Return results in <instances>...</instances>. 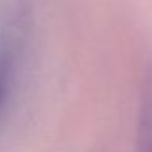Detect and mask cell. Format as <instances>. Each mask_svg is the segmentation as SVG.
<instances>
[{"instance_id":"1","label":"cell","mask_w":152,"mask_h":152,"mask_svg":"<svg viewBox=\"0 0 152 152\" xmlns=\"http://www.w3.org/2000/svg\"><path fill=\"white\" fill-rule=\"evenodd\" d=\"M136 152H152V70L145 75L140 97Z\"/></svg>"},{"instance_id":"2","label":"cell","mask_w":152,"mask_h":152,"mask_svg":"<svg viewBox=\"0 0 152 152\" xmlns=\"http://www.w3.org/2000/svg\"><path fill=\"white\" fill-rule=\"evenodd\" d=\"M4 93H6V90H4V81H2V77H0V104H2Z\"/></svg>"}]
</instances>
